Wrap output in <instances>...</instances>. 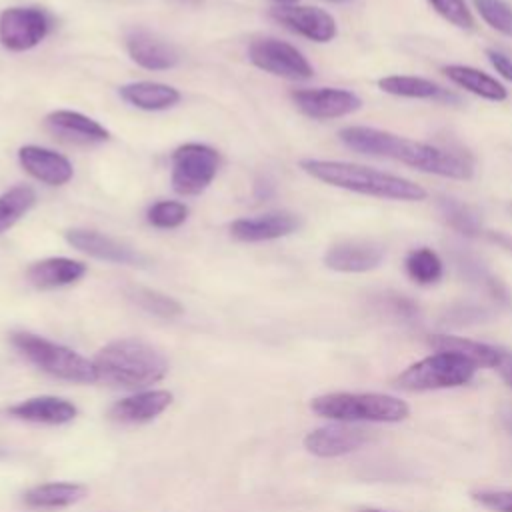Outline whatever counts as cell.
<instances>
[{
    "label": "cell",
    "instance_id": "1",
    "mask_svg": "<svg viewBox=\"0 0 512 512\" xmlns=\"http://www.w3.org/2000/svg\"><path fill=\"white\" fill-rule=\"evenodd\" d=\"M340 140L354 152L392 158L416 170L456 180L472 178V164L466 156L452 150L436 148L424 142L396 136L386 130L368 126H348L340 130Z\"/></svg>",
    "mask_w": 512,
    "mask_h": 512
},
{
    "label": "cell",
    "instance_id": "2",
    "mask_svg": "<svg viewBox=\"0 0 512 512\" xmlns=\"http://www.w3.org/2000/svg\"><path fill=\"white\" fill-rule=\"evenodd\" d=\"M300 168L324 184L366 196L404 202H418L426 198V190L412 180L380 172L370 166L338 160H302Z\"/></svg>",
    "mask_w": 512,
    "mask_h": 512
},
{
    "label": "cell",
    "instance_id": "3",
    "mask_svg": "<svg viewBox=\"0 0 512 512\" xmlns=\"http://www.w3.org/2000/svg\"><path fill=\"white\" fill-rule=\"evenodd\" d=\"M96 380L122 388H144L162 380L168 360L152 344L124 338L106 344L92 360Z\"/></svg>",
    "mask_w": 512,
    "mask_h": 512
},
{
    "label": "cell",
    "instance_id": "4",
    "mask_svg": "<svg viewBox=\"0 0 512 512\" xmlns=\"http://www.w3.org/2000/svg\"><path fill=\"white\" fill-rule=\"evenodd\" d=\"M310 408L318 416L338 422H400L410 414L404 400L378 392L322 394L310 402Z\"/></svg>",
    "mask_w": 512,
    "mask_h": 512
},
{
    "label": "cell",
    "instance_id": "5",
    "mask_svg": "<svg viewBox=\"0 0 512 512\" xmlns=\"http://www.w3.org/2000/svg\"><path fill=\"white\" fill-rule=\"evenodd\" d=\"M12 346L40 370L68 382H96L92 360L32 332H14Z\"/></svg>",
    "mask_w": 512,
    "mask_h": 512
},
{
    "label": "cell",
    "instance_id": "6",
    "mask_svg": "<svg viewBox=\"0 0 512 512\" xmlns=\"http://www.w3.org/2000/svg\"><path fill=\"white\" fill-rule=\"evenodd\" d=\"M476 364L456 352H436L420 362L408 366L398 378L396 386L402 390H440L456 388L472 380Z\"/></svg>",
    "mask_w": 512,
    "mask_h": 512
},
{
    "label": "cell",
    "instance_id": "7",
    "mask_svg": "<svg viewBox=\"0 0 512 512\" xmlns=\"http://www.w3.org/2000/svg\"><path fill=\"white\" fill-rule=\"evenodd\" d=\"M170 182L174 192L182 196H196L204 192L216 178L220 156L212 146L188 142L172 152Z\"/></svg>",
    "mask_w": 512,
    "mask_h": 512
},
{
    "label": "cell",
    "instance_id": "8",
    "mask_svg": "<svg viewBox=\"0 0 512 512\" xmlns=\"http://www.w3.org/2000/svg\"><path fill=\"white\" fill-rule=\"evenodd\" d=\"M250 62L274 76L288 80H306L314 74L312 64L292 44L278 38H256L248 46Z\"/></svg>",
    "mask_w": 512,
    "mask_h": 512
},
{
    "label": "cell",
    "instance_id": "9",
    "mask_svg": "<svg viewBox=\"0 0 512 512\" xmlns=\"http://www.w3.org/2000/svg\"><path fill=\"white\" fill-rule=\"evenodd\" d=\"M50 30V16L36 6H12L0 14V44L12 52L38 46Z\"/></svg>",
    "mask_w": 512,
    "mask_h": 512
},
{
    "label": "cell",
    "instance_id": "10",
    "mask_svg": "<svg viewBox=\"0 0 512 512\" xmlns=\"http://www.w3.org/2000/svg\"><path fill=\"white\" fill-rule=\"evenodd\" d=\"M66 242L92 256V258H98V260H104V262H112V264H124V266H144L148 264L146 256L138 250H134L132 246L108 236V234H102L98 230H86V228H72L64 234Z\"/></svg>",
    "mask_w": 512,
    "mask_h": 512
},
{
    "label": "cell",
    "instance_id": "11",
    "mask_svg": "<svg viewBox=\"0 0 512 512\" xmlns=\"http://www.w3.org/2000/svg\"><path fill=\"white\" fill-rule=\"evenodd\" d=\"M292 100L300 112L316 120H330L352 114L360 108V98L340 88H302L292 92Z\"/></svg>",
    "mask_w": 512,
    "mask_h": 512
},
{
    "label": "cell",
    "instance_id": "12",
    "mask_svg": "<svg viewBox=\"0 0 512 512\" xmlns=\"http://www.w3.org/2000/svg\"><path fill=\"white\" fill-rule=\"evenodd\" d=\"M272 18L278 20L288 30L314 40V42H330L336 36V20L322 8L314 6H276L270 10Z\"/></svg>",
    "mask_w": 512,
    "mask_h": 512
},
{
    "label": "cell",
    "instance_id": "13",
    "mask_svg": "<svg viewBox=\"0 0 512 512\" xmlns=\"http://www.w3.org/2000/svg\"><path fill=\"white\" fill-rule=\"evenodd\" d=\"M368 438L370 434L364 428L348 424H330L308 432L304 438V448L314 456L334 458L358 450Z\"/></svg>",
    "mask_w": 512,
    "mask_h": 512
},
{
    "label": "cell",
    "instance_id": "14",
    "mask_svg": "<svg viewBox=\"0 0 512 512\" xmlns=\"http://www.w3.org/2000/svg\"><path fill=\"white\" fill-rule=\"evenodd\" d=\"M300 228V218L292 212H266L238 218L230 224V234L240 242H266L284 238Z\"/></svg>",
    "mask_w": 512,
    "mask_h": 512
},
{
    "label": "cell",
    "instance_id": "15",
    "mask_svg": "<svg viewBox=\"0 0 512 512\" xmlns=\"http://www.w3.org/2000/svg\"><path fill=\"white\" fill-rule=\"evenodd\" d=\"M126 50L130 58L146 70H170L180 62V54L170 42L144 28L128 32Z\"/></svg>",
    "mask_w": 512,
    "mask_h": 512
},
{
    "label": "cell",
    "instance_id": "16",
    "mask_svg": "<svg viewBox=\"0 0 512 512\" xmlns=\"http://www.w3.org/2000/svg\"><path fill=\"white\" fill-rule=\"evenodd\" d=\"M18 162L32 178L48 186H62L74 174V168L66 156L34 144L22 146L18 150Z\"/></svg>",
    "mask_w": 512,
    "mask_h": 512
},
{
    "label": "cell",
    "instance_id": "17",
    "mask_svg": "<svg viewBox=\"0 0 512 512\" xmlns=\"http://www.w3.org/2000/svg\"><path fill=\"white\" fill-rule=\"evenodd\" d=\"M384 248L368 240H348L334 244L324 254V264L336 272H368L382 262Z\"/></svg>",
    "mask_w": 512,
    "mask_h": 512
},
{
    "label": "cell",
    "instance_id": "18",
    "mask_svg": "<svg viewBox=\"0 0 512 512\" xmlns=\"http://www.w3.org/2000/svg\"><path fill=\"white\" fill-rule=\"evenodd\" d=\"M86 270L88 266L80 260L52 256V258H44L30 264L26 270V278L32 286L40 290H52V288L76 284L86 274Z\"/></svg>",
    "mask_w": 512,
    "mask_h": 512
},
{
    "label": "cell",
    "instance_id": "19",
    "mask_svg": "<svg viewBox=\"0 0 512 512\" xmlns=\"http://www.w3.org/2000/svg\"><path fill=\"white\" fill-rule=\"evenodd\" d=\"M46 124L54 134L78 144L106 142L110 132L90 116L76 110H54L46 116Z\"/></svg>",
    "mask_w": 512,
    "mask_h": 512
},
{
    "label": "cell",
    "instance_id": "20",
    "mask_svg": "<svg viewBox=\"0 0 512 512\" xmlns=\"http://www.w3.org/2000/svg\"><path fill=\"white\" fill-rule=\"evenodd\" d=\"M172 402V394L168 390H146L134 396L118 400L110 408V418L124 424L148 422L162 414Z\"/></svg>",
    "mask_w": 512,
    "mask_h": 512
},
{
    "label": "cell",
    "instance_id": "21",
    "mask_svg": "<svg viewBox=\"0 0 512 512\" xmlns=\"http://www.w3.org/2000/svg\"><path fill=\"white\" fill-rule=\"evenodd\" d=\"M118 94L126 104L148 112L168 110L180 102V92L174 86L150 80L122 84L118 88Z\"/></svg>",
    "mask_w": 512,
    "mask_h": 512
},
{
    "label": "cell",
    "instance_id": "22",
    "mask_svg": "<svg viewBox=\"0 0 512 512\" xmlns=\"http://www.w3.org/2000/svg\"><path fill=\"white\" fill-rule=\"evenodd\" d=\"M8 412L26 422L64 424L76 416V406L64 398L36 396V398H28L24 402L10 406Z\"/></svg>",
    "mask_w": 512,
    "mask_h": 512
},
{
    "label": "cell",
    "instance_id": "23",
    "mask_svg": "<svg viewBox=\"0 0 512 512\" xmlns=\"http://www.w3.org/2000/svg\"><path fill=\"white\" fill-rule=\"evenodd\" d=\"M428 344L436 348L438 352H456L474 362L476 366H486V368H496L500 360L502 348L468 340L462 336H448V334H434L428 338Z\"/></svg>",
    "mask_w": 512,
    "mask_h": 512
},
{
    "label": "cell",
    "instance_id": "24",
    "mask_svg": "<svg viewBox=\"0 0 512 512\" xmlns=\"http://www.w3.org/2000/svg\"><path fill=\"white\" fill-rule=\"evenodd\" d=\"M442 72L460 88L486 98V100H494L500 102L506 98V88L492 76H488L486 72L472 68V66H460V64H452V66H444Z\"/></svg>",
    "mask_w": 512,
    "mask_h": 512
},
{
    "label": "cell",
    "instance_id": "25",
    "mask_svg": "<svg viewBox=\"0 0 512 512\" xmlns=\"http://www.w3.org/2000/svg\"><path fill=\"white\" fill-rule=\"evenodd\" d=\"M86 496V486L74 482H50L40 484L24 492L22 500L28 508H62L70 506Z\"/></svg>",
    "mask_w": 512,
    "mask_h": 512
},
{
    "label": "cell",
    "instance_id": "26",
    "mask_svg": "<svg viewBox=\"0 0 512 512\" xmlns=\"http://www.w3.org/2000/svg\"><path fill=\"white\" fill-rule=\"evenodd\" d=\"M36 204L34 188L18 184L0 194V236L8 232Z\"/></svg>",
    "mask_w": 512,
    "mask_h": 512
},
{
    "label": "cell",
    "instance_id": "27",
    "mask_svg": "<svg viewBox=\"0 0 512 512\" xmlns=\"http://www.w3.org/2000/svg\"><path fill=\"white\" fill-rule=\"evenodd\" d=\"M378 86L382 92L404 98H436L442 94L438 84L416 76H386L378 80Z\"/></svg>",
    "mask_w": 512,
    "mask_h": 512
},
{
    "label": "cell",
    "instance_id": "28",
    "mask_svg": "<svg viewBox=\"0 0 512 512\" xmlns=\"http://www.w3.org/2000/svg\"><path fill=\"white\" fill-rule=\"evenodd\" d=\"M406 272L408 276L422 286L434 284L442 278V260L430 248H416L406 256Z\"/></svg>",
    "mask_w": 512,
    "mask_h": 512
},
{
    "label": "cell",
    "instance_id": "29",
    "mask_svg": "<svg viewBox=\"0 0 512 512\" xmlns=\"http://www.w3.org/2000/svg\"><path fill=\"white\" fill-rule=\"evenodd\" d=\"M130 298L146 312L158 316V318H166V320H172V318H178L184 308L182 304L168 296V294H162L158 290H152V288H144V286H136L130 290Z\"/></svg>",
    "mask_w": 512,
    "mask_h": 512
},
{
    "label": "cell",
    "instance_id": "30",
    "mask_svg": "<svg viewBox=\"0 0 512 512\" xmlns=\"http://www.w3.org/2000/svg\"><path fill=\"white\" fill-rule=\"evenodd\" d=\"M440 212L444 216V220L458 232L466 234V236H478L482 232L480 220L476 216V212L472 208H468L466 204L454 200V198H442L438 202Z\"/></svg>",
    "mask_w": 512,
    "mask_h": 512
},
{
    "label": "cell",
    "instance_id": "31",
    "mask_svg": "<svg viewBox=\"0 0 512 512\" xmlns=\"http://www.w3.org/2000/svg\"><path fill=\"white\" fill-rule=\"evenodd\" d=\"M186 218H188V206L178 200H158L146 212L148 224L162 230L178 228L180 224L186 222Z\"/></svg>",
    "mask_w": 512,
    "mask_h": 512
},
{
    "label": "cell",
    "instance_id": "32",
    "mask_svg": "<svg viewBox=\"0 0 512 512\" xmlns=\"http://www.w3.org/2000/svg\"><path fill=\"white\" fill-rule=\"evenodd\" d=\"M474 6L494 30L512 36V8L504 0H474Z\"/></svg>",
    "mask_w": 512,
    "mask_h": 512
},
{
    "label": "cell",
    "instance_id": "33",
    "mask_svg": "<svg viewBox=\"0 0 512 512\" xmlns=\"http://www.w3.org/2000/svg\"><path fill=\"white\" fill-rule=\"evenodd\" d=\"M428 2L450 24L464 28V30L474 28V18L464 0H428Z\"/></svg>",
    "mask_w": 512,
    "mask_h": 512
},
{
    "label": "cell",
    "instance_id": "34",
    "mask_svg": "<svg viewBox=\"0 0 512 512\" xmlns=\"http://www.w3.org/2000/svg\"><path fill=\"white\" fill-rule=\"evenodd\" d=\"M474 500L494 512H512V490H486L476 492Z\"/></svg>",
    "mask_w": 512,
    "mask_h": 512
},
{
    "label": "cell",
    "instance_id": "35",
    "mask_svg": "<svg viewBox=\"0 0 512 512\" xmlns=\"http://www.w3.org/2000/svg\"><path fill=\"white\" fill-rule=\"evenodd\" d=\"M486 56H488L490 64L494 66V70H496L502 78H506V80L512 82V60H510L506 54H502V52H498V50H492V48L486 50Z\"/></svg>",
    "mask_w": 512,
    "mask_h": 512
},
{
    "label": "cell",
    "instance_id": "36",
    "mask_svg": "<svg viewBox=\"0 0 512 512\" xmlns=\"http://www.w3.org/2000/svg\"><path fill=\"white\" fill-rule=\"evenodd\" d=\"M496 370L502 376V380L512 388V352H506V350L500 352V360L496 364Z\"/></svg>",
    "mask_w": 512,
    "mask_h": 512
},
{
    "label": "cell",
    "instance_id": "37",
    "mask_svg": "<svg viewBox=\"0 0 512 512\" xmlns=\"http://www.w3.org/2000/svg\"><path fill=\"white\" fill-rule=\"evenodd\" d=\"M484 234H486V238H488L492 244H496V246H500L502 250H506V252L512 254V234L498 232V230H488V232H484Z\"/></svg>",
    "mask_w": 512,
    "mask_h": 512
},
{
    "label": "cell",
    "instance_id": "38",
    "mask_svg": "<svg viewBox=\"0 0 512 512\" xmlns=\"http://www.w3.org/2000/svg\"><path fill=\"white\" fill-rule=\"evenodd\" d=\"M272 2H276L278 6H290V4H296L298 0H272Z\"/></svg>",
    "mask_w": 512,
    "mask_h": 512
},
{
    "label": "cell",
    "instance_id": "39",
    "mask_svg": "<svg viewBox=\"0 0 512 512\" xmlns=\"http://www.w3.org/2000/svg\"><path fill=\"white\" fill-rule=\"evenodd\" d=\"M358 512H384V510H376V508H362Z\"/></svg>",
    "mask_w": 512,
    "mask_h": 512
},
{
    "label": "cell",
    "instance_id": "40",
    "mask_svg": "<svg viewBox=\"0 0 512 512\" xmlns=\"http://www.w3.org/2000/svg\"><path fill=\"white\" fill-rule=\"evenodd\" d=\"M182 2H186V4H200L202 0H182Z\"/></svg>",
    "mask_w": 512,
    "mask_h": 512
},
{
    "label": "cell",
    "instance_id": "41",
    "mask_svg": "<svg viewBox=\"0 0 512 512\" xmlns=\"http://www.w3.org/2000/svg\"><path fill=\"white\" fill-rule=\"evenodd\" d=\"M508 208H510V212H512V204H510V206H508Z\"/></svg>",
    "mask_w": 512,
    "mask_h": 512
}]
</instances>
